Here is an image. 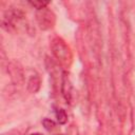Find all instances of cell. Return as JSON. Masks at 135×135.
I'll return each instance as SVG.
<instances>
[{"label": "cell", "mask_w": 135, "mask_h": 135, "mask_svg": "<svg viewBox=\"0 0 135 135\" xmlns=\"http://www.w3.org/2000/svg\"><path fill=\"white\" fill-rule=\"evenodd\" d=\"M51 51L56 60L64 66H69L72 62V52L70 46L61 37H54L51 40Z\"/></svg>", "instance_id": "cell-1"}, {"label": "cell", "mask_w": 135, "mask_h": 135, "mask_svg": "<svg viewBox=\"0 0 135 135\" xmlns=\"http://www.w3.org/2000/svg\"><path fill=\"white\" fill-rule=\"evenodd\" d=\"M25 16L22 11L18 8H11L6 11L1 19L2 27L6 32H15L17 31V27L21 24V22L24 20Z\"/></svg>", "instance_id": "cell-2"}, {"label": "cell", "mask_w": 135, "mask_h": 135, "mask_svg": "<svg viewBox=\"0 0 135 135\" xmlns=\"http://www.w3.org/2000/svg\"><path fill=\"white\" fill-rule=\"evenodd\" d=\"M36 21H37V24L40 30L47 31L55 25L56 16L51 9L45 7L43 9L36 12Z\"/></svg>", "instance_id": "cell-3"}, {"label": "cell", "mask_w": 135, "mask_h": 135, "mask_svg": "<svg viewBox=\"0 0 135 135\" xmlns=\"http://www.w3.org/2000/svg\"><path fill=\"white\" fill-rule=\"evenodd\" d=\"M7 72H8V75H9L12 82L15 85H21L24 83L26 76H25L24 70L22 69V66L18 62L11 60L7 63Z\"/></svg>", "instance_id": "cell-4"}, {"label": "cell", "mask_w": 135, "mask_h": 135, "mask_svg": "<svg viewBox=\"0 0 135 135\" xmlns=\"http://www.w3.org/2000/svg\"><path fill=\"white\" fill-rule=\"evenodd\" d=\"M61 94L68 103L74 104L76 102V91L73 86L72 81L66 73H63L61 80Z\"/></svg>", "instance_id": "cell-5"}, {"label": "cell", "mask_w": 135, "mask_h": 135, "mask_svg": "<svg viewBox=\"0 0 135 135\" xmlns=\"http://www.w3.org/2000/svg\"><path fill=\"white\" fill-rule=\"evenodd\" d=\"M28 74L25 73V75L27 76V82H26V89L30 93H37L41 86V78L38 75V73L36 71L33 70H28L27 71Z\"/></svg>", "instance_id": "cell-6"}, {"label": "cell", "mask_w": 135, "mask_h": 135, "mask_svg": "<svg viewBox=\"0 0 135 135\" xmlns=\"http://www.w3.org/2000/svg\"><path fill=\"white\" fill-rule=\"evenodd\" d=\"M55 115H56V118H57V121H58L59 124L66 123V121H68V114H66L65 110H63L61 108H58L55 111Z\"/></svg>", "instance_id": "cell-7"}, {"label": "cell", "mask_w": 135, "mask_h": 135, "mask_svg": "<svg viewBox=\"0 0 135 135\" xmlns=\"http://www.w3.org/2000/svg\"><path fill=\"white\" fill-rule=\"evenodd\" d=\"M31 6H33L34 8H36L37 11H40V9H43V8H45L49 4H50V2L49 1H38V0H34V1H28L27 2Z\"/></svg>", "instance_id": "cell-8"}, {"label": "cell", "mask_w": 135, "mask_h": 135, "mask_svg": "<svg viewBox=\"0 0 135 135\" xmlns=\"http://www.w3.org/2000/svg\"><path fill=\"white\" fill-rule=\"evenodd\" d=\"M42 124H43L44 129L47 130L49 132L54 131V130L56 129V122H55L54 120L50 119V118H44V119L42 120Z\"/></svg>", "instance_id": "cell-9"}, {"label": "cell", "mask_w": 135, "mask_h": 135, "mask_svg": "<svg viewBox=\"0 0 135 135\" xmlns=\"http://www.w3.org/2000/svg\"><path fill=\"white\" fill-rule=\"evenodd\" d=\"M30 135H43L42 133H33V134H30Z\"/></svg>", "instance_id": "cell-10"}, {"label": "cell", "mask_w": 135, "mask_h": 135, "mask_svg": "<svg viewBox=\"0 0 135 135\" xmlns=\"http://www.w3.org/2000/svg\"><path fill=\"white\" fill-rule=\"evenodd\" d=\"M57 135H64V134H57Z\"/></svg>", "instance_id": "cell-11"}]
</instances>
